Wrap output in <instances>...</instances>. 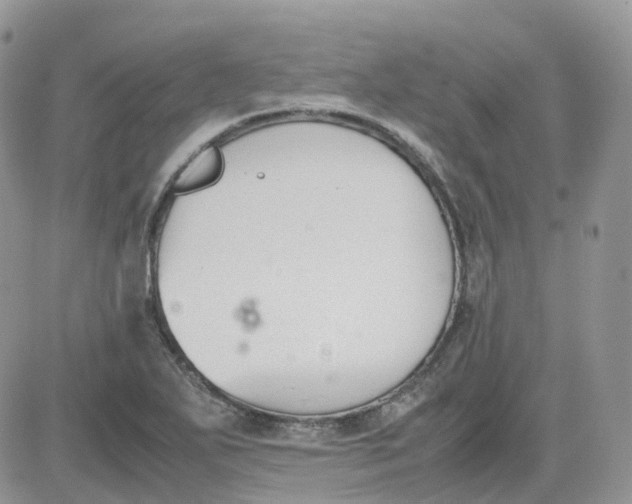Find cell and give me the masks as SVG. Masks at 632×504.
I'll use <instances>...</instances> for the list:
<instances>
[{"instance_id":"obj_1","label":"cell","mask_w":632,"mask_h":504,"mask_svg":"<svg viewBox=\"0 0 632 504\" xmlns=\"http://www.w3.org/2000/svg\"><path fill=\"white\" fill-rule=\"evenodd\" d=\"M223 157L216 146H208L200 151L177 175L173 190L189 193L215 183L223 172Z\"/></svg>"}]
</instances>
